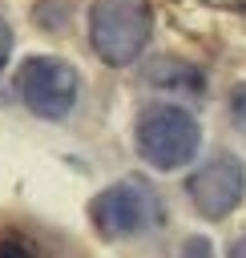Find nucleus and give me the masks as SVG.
<instances>
[{"label":"nucleus","mask_w":246,"mask_h":258,"mask_svg":"<svg viewBox=\"0 0 246 258\" xmlns=\"http://www.w3.org/2000/svg\"><path fill=\"white\" fill-rule=\"evenodd\" d=\"M230 258H246V234H242V238L230 246Z\"/></svg>","instance_id":"9b49d317"},{"label":"nucleus","mask_w":246,"mask_h":258,"mask_svg":"<svg viewBox=\"0 0 246 258\" xmlns=\"http://www.w3.org/2000/svg\"><path fill=\"white\" fill-rule=\"evenodd\" d=\"M186 194L194 202V210L210 222L226 218L238 210L242 194H246V169L234 153H214L206 165H198L186 181Z\"/></svg>","instance_id":"39448f33"},{"label":"nucleus","mask_w":246,"mask_h":258,"mask_svg":"<svg viewBox=\"0 0 246 258\" xmlns=\"http://www.w3.org/2000/svg\"><path fill=\"white\" fill-rule=\"evenodd\" d=\"M230 121H234V125L246 133V81L230 89Z\"/></svg>","instance_id":"0eeeda50"},{"label":"nucleus","mask_w":246,"mask_h":258,"mask_svg":"<svg viewBox=\"0 0 246 258\" xmlns=\"http://www.w3.org/2000/svg\"><path fill=\"white\" fill-rule=\"evenodd\" d=\"M149 32H153L149 0H93V8H89L93 52L113 69L133 64L145 52Z\"/></svg>","instance_id":"f257e3e1"},{"label":"nucleus","mask_w":246,"mask_h":258,"mask_svg":"<svg viewBox=\"0 0 246 258\" xmlns=\"http://www.w3.org/2000/svg\"><path fill=\"white\" fill-rule=\"evenodd\" d=\"M8 52H12V28L0 20V69H4V60H8Z\"/></svg>","instance_id":"9d476101"},{"label":"nucleus","mask_w":246,"mask_h":258,"mask_svg":"<svg viewBox=\"0 0 246 258\" xmlns=\"http://www.w3.org/2000/svg\"><path fill=\"white\" fill-rule=\"evenodd\" d=\"M133 141L153 169H181L186 161H194L202 145V129H198V117L181 105H149L137 117Z\"/></svg>","instance_id":"f03ea898"},{"label":"nucleus","mask_w":246,"mask_h":258,"mask_svg":"<svg viewBox=\"0 0 246 258\" xmlns=\"http://www.w3.org/2000/svg\"><path fill=\"white\" fill-rule=\"evenodd\" d=\"M0 258H36V254L16 238H0Z\"/></svg>","instance_id":"1a4fd4ad"},{"label":"nucleus","mask_w":246,"mask_h":258,"mask_svg":"<svg viewBox=\"0 0 246 258\" xmlns=\"http://www.w3.org/2000/svg\"><path fill=\"white\" fill-rule=\"evenodd\" d=\"M181 258H214V246H210L206 238H190V242L181 246Z\"/></svg>","instance_id":"6e6552de"},{"label":"nucleus","mask_w":246,"mask_h":258,"mask_svg":"<svg viewBox=\"0 0 246 258\" xmlns=\"http://www.w3.org/2000/svg\"><path fill=\"white\" fill-rule=\"evenodd\" d=\"M145 77H149V85H157V89H173V93H190V97H198V93L206 89L202 73H198L194 64H181V60H153Z\"/></svg>","instance_id":"423d86ee"},{"label":"nucleus","mask_w":246,"mask_h":258,"mask_svg":"<svg viewBox=\"0 0 246 258\" xmlns=\"http://www.w3.org/2000/svg\"><path fill=\"white\" fill-rule=\"evenodd\" d=\"M77 89H81V77L60 56H28L16 69V97L24 101L28 113L44 121L69 117L77 105Z\"/></svg>","instance_id":"20e7f679"},{"label":"nucleus","mask_w":246,"mask_h":258,"mask_svg":"<svg viewBox=\"0 0 246 258\" xmlns=\"http://www.w3.org/2000/svg\"><path fill=\"white\" fill-rule=\"evenodd\" d=\"M89 218L101 238H133L161 226V198L145 177H121L93 198Z\"/></svg>","instance_id":"7ed1b4c3"}]
</instances>
